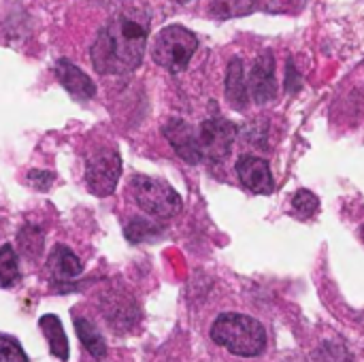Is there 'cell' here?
Instances as JSON below:
<instances>
[{
	"instance_id": "obj_1",
	"label": "cell",
	"mask_w": 364,
	"mask_h": 362,
	"mask_svg": "<svg viewBox=\"0 0 364 362\" xmlns=\"http://www.w3.org/2000/svg\"><path fill=\"white\" fill-rule=\"evenodd\" d=\"M149 15L141 11H119L92 43V64L100 75H124L141 66L147 51Z\"/></svg>"
},
{
	"instance_id": "obj_2",
	"label": "cell",
	"mask_w": 364,
	"mask_h": 362,
	"mask_svg": "<svg viewBox=\"0 0 364 362\" xmlns=\"http://www.w3.org/2000/svg\"><path fill=\"white\" fill-rule=\"evenodd\" d=\"M211 339L241 358H256L267 350L262 322L245 314H222L211 326Z\"/></svg>"
},
{
	"instance_id": "obj_3",
	"label": "cell",
	"mask_w": 364,
	"mask_h": 362,
	"mask_svg": "<svg viewBox=\"0 0 364 362\" xmlns=\"http://www.w3.org/2000/svg\"><path fill=\"white\" fill-rule=\"evenodd\" d=\"M196 49H198L196 34L179 23H173L156 34L151 47V60L171 73H181L188 68Z\"/></svg>"
},
{
	"instance_id": "obj_4",
	"label": "cell",
	"mask_w": 364,
	"mask_h": 362,
	"mask_svg": "<svg viewBox=\"0 0 364 362\" xmlns=\"http://www.w3.org/2000/svg\"><path fill=\"white\" fill-rule=\"evenodd\" d=\"M128 194L136 203V207L160 220L175 218L183 207L181 196L168 183L147 175H134L128 181Z\"/></svg>"
},
{
	"instance_id": "obj_5",
	"label": "cell",
	"mask_w": 364,
	"mask_h": 362,
	"mask_svg": "<svg viewBox=\"0 0 364 362\" xmlns=\"http://www.w3.org/2000/svg\"><path fill=\"white\" fill-rule=\"evenodd\" d=\"M122 175V158L113 147H96L85 158V183L94 196H111Z\"/></svg>"
},
{
	"instance_id": "obj_6",
	"label": "cell",
	"mask_w": 364,
	"mask_h": 362,
	"mask_svg": "<svg viewBox=\"0 0 364 362\" xmlns=\"http://www.w3.org/2000/svg\"><path fill=\"white\" fill-rule=\"evenodd\" d=\"M237 137V126L224 117H213V119H205L200 124V132H198V143H200V151L205 158H209L211 162H222L230 156L232 151V143Z\"/></svg>"
},
{
	"instance_id": "obj_7",
	"label": "cell",
	"mask_w": 364,
	"mask_h": 362,
	"mask_svg": "<svg viewBox=\"0 0 364 362\" xmlns=\"http://www.w3.org/2000/svg\"><path fill=\"white\" fill-rule=\"evenodd\" d=\"M247 92L254 98L256 105H267L277 94L275 83V60L271 51H264L256 58L252 64L250 77H247Z\"/></svg>"
},
{
	"instance_id": "obj_8",
	"label": "cell",
	"mask_w": 364,
	"mask_h": 362,
	"mask_svg": "<svg viewBox=\"0 0 364 362\" xmlns=\"http://www.w3.org/2000/svg\"><path fill=\"white\" fill-rule=\"evenodd\" d=\"M162 134L168 139V143L173 145L175 154L188 162V164H198L203 160V151H200V143L196 132L192 130L190 124H186L183 119H168L162 126Z\"/></svg>"
},
{
	"instance_id": "obj_9",
	"label": "cell",
	"mask_w": 364,
	"mask_h": 362,
	"mask_svg": "<svg viewBox=\"0 0 364 362\" xmlns=\"http://www.w3.org/2000/svg\"><path fill=\"white\" fill-rule=\"evenodd\" d=\"M237 175L241 183L254 194H271L275 183L271 175V166L264 158L258 156H241L237 160Z\"/></svg>"
},
{
	"instance_id": "obj_10",
	"label": "cell",
	"mask_w": 364,
	"mask_h": 362,
	"mask_svg": "<svg viewBox=\"0 0 364 362\" xmlns=\"http://www.w3.org/2000/svg\"><path fill=\"white\" fill-rule=\"evenodd\" d=\"M55 77H58V81L66 87V92L73 94V96L79 98V100H87V98H92V96L96 94L94 81H92L79 66H75V64H73L70 60H66V58H62V60L55 62Z\"/></svg>"
},
{
	"instance_id": "obj_11",
	"label": "cell",
	"mask_w": 364,
	"mask_h": 362,
	"mask_svg": "<svg viewBox=\"0 0 364 362\" xmlns=\"http://www.w3.org/2000/svg\"><path fill=\"white\" fill-rule=\"evenodd\" d=\"M47 269L53 275V280L58 282H68L81 275L83 265L81 260L75 256V252H70L66 245H55L51 250V256L47 260Z\"/></svg>"
},
{
	"instance_id": "obj_12",
	"label": "cell",
	"mask_w": 364,
	"mask_h": 362,
	"mask_svg": "<svg viewBox=\"0 0 364 362\" xmlns=\"http://www.w3.org/2000/svg\"><path fill=\"white\" fill-rule=\"evenodd\" d=\"M247 83H245V70H243V62L239 58H232L228 64V73H226V98L228 102L241 111L247 105Z\"/></svg>"
},
{
	"instance_id": "obj_13",
	"label": "cell",
	"mask_w": 364,
	"mask_h": 362,
	"mask_svg": "<svg viewBox=\"0 0 364 362\" xmlns=\"http://www.w3.org/2000/svg\"><path fill=\"white\" fill-rule=\"evenodd\" d=\"M38 329L43 331L45 339H47V344H49L51 354H53L58 361H68L70 350H68V339H66V335H64V326H62L60 318L53 316V314H47V316L41 318Z\"/></svg>"
},
{
	"instance_id": "obj_14",
	"label": "cell",
	"mask_w": 364,
	"mask_h": 362,
	"mask_svg": "<svg viewBox=\"0 0 364 362\" xmlns=\"http://www.w3.org/2000/svg\"><path fill=\"white\" fill-rule=\"evenodd\" d=\"M73 324H75V331H77L79 341H81L83 348L90 352V356L96 358V361H102V358L107 356V344H105L100 331H98L90 320H85V318H81V316H75Z\"/></svg>"
},
{
	"instance_id": "obj_15",
	"label": "cell",
	"mask_w": 364,
	"mask_h": 362,
	"mask_svg": "<svg viewBox=\"0 0 364 362\" xmlns=\"http://www.w3.org/2000/svg\"><path fill=\"white\" fill-rule=\"evenodd\" d=\"M260 9V0H213L211 13L218 19L245 17Z\"/></svg>"
},
{
	"instance_id": "obj_16",
	"label": "cell",
	"mask_w": 364,
	"mask_h": 362,
	"mask_svg": "<svg viewBox=\"0 0 364 362\" xmlns=\"http://www.w3.org/2000/svg\"><path fill=\"white\" fill-rule=\"evenodd\" d=\"M19 282V265L13 245L0 247V286L11 288Z\"/></svg>"
},
{
	"instance_id": "obj_17",
	"label": "cell",
	"mask_w": 364,
	"mask_h": 362,
	"mask_svg": "<svg viewBox=\"0 0 364 362\" xmlns=\"http://www.w3.org/2000/svg\"><path fill=\"white\" fill-rule=\"evenodd\" d=\"M17 243L19 250L28 256V258H36L43 252V233L36 226H23L17 235Z\"/></svg>"
},
{
	"instance_id": "obj_18",
	"label": "cell",
	"mask_w": 364,
	"mask_h": 362,
	"mask_svg": "<svg viewBox=\"0 0 364 362\" xmlns=\"http://www.w3.org/2000/svg\"><path fill=\"white\" fill-rule=\"evenodd\" d=\"M292 207H294L296 218L309 220V218H314V215L318 213V209H320V198H318L314 192H309V190H299L296 196H294V201H292Z\"/></svg>"
},
{
	"instance_id": "obj_19",
	"label": "cell",
	"mask_w": 364,
	"mask_h": 362,
	"mask_svg": "<svg viewBox=\"0 0 364 362\" xmlns=\"http://www.w3.org/2000/svg\"><path fill=\"white\" fill-rule=\"evenodd\" d=\"M0 362H28V356L13 337L0 335Z\"/></svg>"
},
{
	"instance_id": "obj_20",
	"label": "cell",
	"mask_w": 364,
	"mask_h": 362,
	"mask_svg": "<svg viewBox=\"0 0 364 362\" xmlns=\"http://www.w3.org/2000/svg\"><path fill=\"white\" fill-rule=\"evenodd\" d=\"M154 233H156V226H151V224L145 222V220H134V222L126 228V237H128L132 243L145 241V239L151 237Z\"/></svg>"
},
{
	"instance_id": "obj_21",
	"label": "cell",
	"mask_w": 364,
	"mask_h": 362,
	"mask_svg": "<svg viewBox=\"0 0 364 362\" xmlns=\"http://www.w3.org/2000/svg\"><path fill=\"white\" fill-rule=\"evenodd\" d=\"M53 173H49V171H30L28 173V183L30 186H34L36 190H41V192H45L51 183H53Z\"/></svg>"
},
{
	"instance_id": "obj_22",
	"label": "cell",
	"mask_w": 364,
	"mask_h": 362,
	"mask_svg": "<svg viewBox=\"0 0 364 362\" xmlns=\"http://www.w3.org/2000/svg\"><path fill=\"white\" fill-rule=\"evenodd\" d=\"M301 2L303 0H273V4L269 6V11H273V13H290V9H288V4H292V11H296V9H301Z\"/></svg>"
},
{
	"instance_id": "obj_23",
	"label": "cell",
	"mask_w": 364,
	"mask_h": 362,
	"mask_svg": "<svg viewBox=\"0 0 364 362\" xmlns=\"http://www.w3.org/2000/svg\"><path fill=\"white\" fill-rule=\"evenodd\" d=\"M181 4H188V2H192V0H179Z\"/></svg>"
},
{
	"instance_id": "obj_24",
	"label": "cell",
	"mask_w": 364,
	"mask_h": 362,
	"mask_svg": "<svg viewBox=\"0 0 364 362\" xmlns=\"http://www.w3.org/2000/svg\"><path fill=\"white\" fill-rule=\"evenodd\" d=\"M360 235H363V239H364V224H363V228H360Z\"/></svg>"
}]
</instances>
